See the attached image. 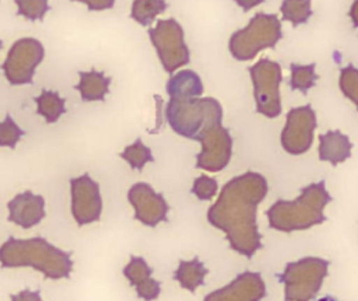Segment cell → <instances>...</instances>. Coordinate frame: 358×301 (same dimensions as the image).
I'll use <instances>...</instances> for the list:
<instances>
[{
    "instance_id": "cell-23",
    "label": "cell",
    "mask_w": 358,
    "mask_h": 301,
    "mask_svg": "<svg viewBox=\"0 0 358 301\" xmlns=\"http://www.w3.org/2000/svg\"><path fill=\"white\" fill-rule=\"evenodd\" d=\"M282 19L292 23L294 27L307 23L313 16L311 0H283L281 8Z\"/></svg>"
},
{
    "instance_id": "cell-5",
    "label": "cell",
    "mask_w": 358,
    "mask_h": 301,
    "mask_svg": "<svg viewBox=\"0 0 358 301\" xmlns=\"http://www.w3.org/2000/svg\"><path fill=\"white\" fill-rule=\"evenodd\" d=\"M220 103L213 98H171L166 109L170 127L178 135L196 140L208 121L222 117Z\"/></svg>"
},
{
    "instance_id": "cell-17",
    "label": "cell",
    "mask_w": 358,
    "mask_h": 301,
    "mask_svg": "<svg viewBox=\"0 0 358 301\" xmlns=\"http://www.w3.org/2000/svg\"><path fill=\"white\" fill-rule=\"evenodd\" d=\"M319 158L321 161H328L334 166L346 161L351 157L353 145L348 136L340 130L328 131L319 136Z\"/></svg>"
},
{
    "instance_id": "cell-2",
    "label": "cell",
    "mask_w": 358,
    "mask_h": 301,
    "mask_svg": "<svg viewBox=\"0 0 358 301\" xmlns=\"http://www.w3.org/2000/svg\"><path fill=\"white\" fill-rule=\"evenodd\" d=\"M71 252L63 251L44 237L21 240L8 237L0 247L1 268L31 267L45 279H69L73 272Z\"/></svg>"
},
{
    "instance_id": "cell-16",
    "label": "cell",
    "mask_w": 358,
    "mask_h": 301,
    "mask_svg": "<svg viewBox=\"0 0 358 301\" xmlns=\"http://www.w3.org/2000/svg\"><path fill=\"white\" fill-rule=\"evenodd\" d=\"M124 275L136 288L138 298L144 300H155L162 292L161 283L151 277L153 270L142 256H131L129 264L124 268Z\"/></svg>"
},
{
    "instance_id": "cell-12",
    "label": "cell",
    "mask_w": 358,
    "mask_h": 301,
    "mask_svg": "<svg viewBox=\"0 0 358 301\" xmlns=\"http://www.w3.org/2000/svg\"><path fill=\"white\" fill-rule=\"evenodd\" d=\"M71 214L79 226L100 221L103 200L100 185L90 174L71 179Z\"/></svg>"
},
{
    "instance_id": "cell-29",
    "label": "cell",
    "mask_w": 358,
    "mask_h": 301,
    "mask_svg": "<svg viewBox=\"0 0 358 301\" xmlns=\"http://www.w3.org/2000/svg\"><path fill=\"white\" fill-rule=\"evenodd\" d=\"M218 189L219 185L216 179L201 175L194 180L191 191L200 201H210L216 196Z\"/></svg>"
},
{
    "instance_id": "cell-31",
    "label": "cell",
    "mask_w": 358,
    "mask_h": 301,
    "mask_svg": "<svg viewBox=\"0 0 358 301\" xmlns=\"http://www.w3.org/2000/svg\"><path fill=\"white\" fill-rule=\"evenodd\" d=\"M265 0H235L236 3L240 6V8H243L244 12H248V10L254 8L255 6H260L261 3H263Z\"/></svg>"
},
{
    "instance_id": "cell-7",
    "label": "cell",
    "mask_w": 358,
    "mask_h": 301,
    "mask_svg": "<svg viewBox=\"0 0 358 301\" xmlns=\"http://www.w3.org/2000/svg\"><path fill=\"white\" fill-rule=\"evenodd\" d=\"M256 101L257 112L268 119H275L282 113L280 84L282 68L279 63L269 59H260L248 68Z\"/></svg>"
},
{
    "instance_id": "cell-18",
    "label": "cell",
    "mask_w": 358,
    "mask_h": 301,
    "mask_svg": "<svg viewBox=\"0 0 358 301\" xmlns=\"http://www.w3.org/2000/svg\"><path fill=\"white\" fill-rule=\"evenodd\" d=\"M80 82L75 89L81 94L84 102H104L105 96L109 94L111 78L105 77L102 71L92 69L90 71H80Z\"/></svg>"
},
{
    "instance_id": "cell-14",
    "label": "cell",
    "mask_w": 358,
    "mask_h": 301,
    "mask_svg": "<svg viewBox=\"0 0 358 301\" xmlns=\"http://www.w3.org/2000/svg\"><path fill=\"white\" fill-rule=\"evenodd\" d=\"M266 296V287L260 273L245 271L231 284L204 298L206 301H259Z\"/></svg>"
},
{
    "instance_id": "cell-32",
    "label": "cell",
    "mask_w": 358,
    "mask_h": 301,
    "mask_svg": "<svg viewBox=\"0 0 358 301\" xmlns=\"http://www.w3.org/2000/svg\"><path fill=\"white\" fill-rule=\"evenodd\" d=\"M349 16H350L355 27L358 29V0H355L352 6H351L350 10H349Z\"/></svg>"
},
{
    "instance_id": "cell-15",
    "label": "cell",
    "mask_w": 358,
    "mask_h": 301,
    "mask_svg": "<svg viewBox=\"0 0 358 301\" xmlns=\"http://www.w3.org/2000/svg\"><path fill=\"white\" fill-rule=\"evenodd\" d=\"M44 206L45 200L42 196L35 195L31 191L19 193L8 203V220L23 229L31 228L45 218Z\"/></svg>"
},
{
    "instance_id": "cell-8",
    "label": "cell",
    "mask_w": 358,
    "mask_h": 301,
    "mask_svg": "<svg viewBox=\"0 0 358 301\" xmlns=\"http://www.w3.org/2000/svg\"><path fill=\"white\" fill-rule=\"evenodd\" d=\"M148 34L168 73L173 75L179 67L189 64V50L185 44V31L176 19H161L149 29Z\"/></svg>"
},
{
    "instance_id": "cell-22",
    "label": "cell",
    "mask_w": 358,
    "mask_h": 301,
    "mask_svg": "<svg viewBox=\"0 0 358 301\" xmlns=\"http://www.w3.org/2000/svg\"><path fill=\"white\" fill-rule=\"evenodd\" d=\"M167 8L165 0H134L130 17L143 27H149Z\"/></svg>"
},
{
    "instance_id": "cell-4",
    "label": "cell",
    "mask_w": 358,
    "mask_h": 301,
    "mask_svg": "<svg viewBox=\"0 0 358 301\" xmlns=\"http://www.w3.org/2000/svg\"><path fill=\"white\" fill-rule=\"evenodd\" d=\"M283 38L281 21L275 14L258 13L243 29L229 38V50L238 61H250L266 48H275Z\"/></svg>"
},
{
    "instance_id": "cell-11",
    "label": "cell",
    "mask_w": 358,
    "mask_h": 301,
    "mask_svg": "<svg viewBox=\"0 0 358 301\" xmlns=\"http://www.w3.org/2000/svg\"><path fill=\"white\" fill-rule=\"evenodd\" d=\"M317 127V115L310 105L292 108L286 115L282 130L281 145L292 155H302L309 151Z\"/></svg>"
},
{
    "instance_id": "cell-21",
    "label": "cell",
    "mask_w": 358,
    "mask_h": 301,
    "mask_svg": "<svg viewBox=\"0 0 358 301\" xmlns=\"http://www.w3.org/2000/svg\"><path fill=\"white\" fill-rule=\"evenodd\" d=\"M37 104V115L45 119L46 124H54L66 112L65 98H60L58 92L42 90L41 94L35 98Z\"/></svg>"
},
{
    "instance_id": "cell-20",
    "label": "cell",
    "mask_w": 358,
    "mask_h": 301,
    "mask_svg": "<svg viewBox=\"0 0 358 301\" xmlns=\"http://www.w3.org/2000/svg\"><path fill=\"white\" fill-rule=\"evenodd\" d=\"M208 273V269L204 267L196 256L193 260H180L178 270L174 272V279L178 281L180 287L187 291L194 292L204 285V279Z\"/></svg>"
},
{
    "instance_id": "cell-27",
    "label": "cell",
    "mask_w": 358,
    "mask_h": 301,
    "mask_svg": "<svg viewBox=\"0 0 358 301\" xmlns=\"http://www.w3.org/2000/svg\"><path fill=\"white\" fill-rule=\"evenodd\" d=\"M338 84L343 94L357 106L358 110V68L349 64L341 69Z\"/></svg>"
},
{
    "instance_id": "cell-28",
    "label": "cell",
    "mask_w": 358,
    "mask_h": 301,
    "mask_svg": "<svg viewBox=\"0 0 358 301\" xmlns=\"http://www.w3.org/2000/svg\"><path fill=\"white\" fill-rule=\"evenodd\" d=\"M25 132L15 123L10 115H6L3 122L0 123V147H8L14 150L17 142L21 140Z\"/></svg>"
},
{
    "instance_id": "cell-10",
    "label": "cell",
    "mask_w": 358,
    "mask_h": 301,
    "mask_svg": "<svg viewBox=\"0 0 358 301\" xmlns=\"http://www.w3.org/2000/svg\"><path fill=\"white\" fill-rule=\"evenodd\" d=\"M44 54L45 50L39 40L31 37L17 40L1 65L4 77L13 86L33 83L36 68L43 61Z\"/></svg>"
},
{
    "instance_id": "cell-9",
    "label": "cell",
    "mask_w": 358,
    "mask_h": 301,
    "mask_svg": "<svg viewBox=\"0 0 358 301\" xmlns=\"http://www.w3.org/2000/svg\"><path fill=\"white\" fill-rule=\"evenodd\" d=\"M196 140L201 145V152L196 156V168L218 172L227 168L231 158L233 138L229 129L223 127L222 117L208 121Z\"/></svg>"
},
{
    "instance_id": "cell-30",
    "label": "cell",
    "mask_w": 358,
    "mask_h": 301,
    "mask_svg": "<svg viewBox=\"0 0 358 301\" xmlns=\"http://www.w3.org/2000/svg\"><path fill=\"white\" fill-rule=\"evenodd\" d=\"M86 4L90 10H110L115 6V0H71Z\"/></svg>"
},
{
    "instance_id": "cell-3",
    "label": "cell",
    "mask_w": 358,
    "mask_h": 301,
    "mask_svg": "<svg viewBox=\"0 0 358 301\" xmlns=\"http://www.w3.org/2000/svg\"><path fill=\"white\" fill-rule=\"evenodd\" d=\"M332 201L325 180L311 183L301 189V195L294 201L278 200L271 206L266 212L269 226L287 233L307 230L327 220L324 210Z\"/></svg>"
},
{
    "instance_id": "cell-6",
    "label": "cell",
    "mask_w": 358,
    "mask_h": 301,
    "mask_svg": "<svg viewBox=\"0 0 358 301\" xmlns=\"http://www.w3.org/2000/svg\"><path fill=\"white\" fill-rule=\"evenodd\" d=\"M330 262L321 258H304L298 262L288 263L282 274L277 275L284 284L285 300L308 301L315 300L327 277Z\"/></svg>"
},
{
    "instance_id": "cell-26",
    "label": "cell",
    "mask_w": 358,
    "mask_h": 301,
    "mask_svg": "<svg viewBox=\"0 0 358 301\" xmlns=\"http://www.w3.org/2000/svg\"><path fill=\"white\" fill-rule=\"evenodd\" d=\"M18 6L17 15L29 21L43 20L50 10L48 0H14Z\"/></svg>"
},
{
    "instance_id": "cell-25",
    "label": "cell",
    "mask_w": 358,
    "mask_h": 301,
    "mask_svg": "<svg viewBox=\"0 0 358 301\" xmlns=\"http://www.w3.org/2000/svg\"><path fill=\"white\" fill-rule=\"evenodd\" d=\"M120 156L129 163L132 170H138V172H142L148 162L155 161L152 151L149 147L145 146L141 138H138L130 146L126 147L125 150L122 152Z\"/></svg>"
},
{
    "instance_id": "cell-19",
    "label": "cell",
    "mask_w": 358,
    "mask_h": 301,
    "mask_svg": "<svg viewBox=\"0 0 358 301\" xmlns=\"http://www.w3.org/2000/svg\"><path fill=\"white\" fill-rule=\"evenodd\" d=\"M167 94L170 98H199L203 94V85L195 71L185 69L170 78L167 83Z\"/></svg>"
},
{
    "instance_id": "cell-1",
    "label": "cell",
    "mask_w": 358,
    "mask_h": 301,
    "mask_svg": "<svg viewBox=\"0 0 358 301\" xmlns=\"http://www.w3.org/2000/svg\"><path fill=\"white\" fill-rule=\"evenodd\" d=\"M267 193L268 184L264 176L244 172L225 183L218 199L208 208V223L225 233L234 251L248 258L263 247L257 210Z\"/></svg>"
},
{
    "instance_id": "cell-13",
    "label": "cell",
    "mask_w": 358,
    "mask_h": 301,
    "mask_svg": "<svg viewBox=\"0 0 358 301\" xmlns=\"http://www.w3.org/2000/svg\"><path fill=\"white\" fill-rule=\"evenodd\" d=\"M127 198L136 212L134 219L145 226L157 227L159 223L168 222L170 206L164 196L157 193L148 183L138 182L132 185Z\"/></svg>"
},
{
    "instance_id": "cell-33",
    "label": "cell",
    "mask_w": 358,
    "mask_h": 301,
    "mask_svg": "<svg viewBox=\"0 0 358 301\" xmlns=\"http://www.w3.org/2000/svg\"><path fill=\"white\" fill-rule=\"evenodd\" d=\"M2 46H3V43H2V40L0 39V50H1Z\"/></svg>"
},
{
    "instance_id": "cell-24",
    "label": "cell",
    "mask_w": 358,
    "mask_h": 301,
    "mask_svg": "<svg viewBox=\"0 0 358 301\" xmlns=\"http://www.w3.org/2000/svg\"><path fill=\"white\" fill-rule=\"evenodd\" d=\"M317 64L313 63L309 65H299L292 63L290 65L292 78H290L289 85L292 90H299L306 96L307 92L315 87L319 75L315 73Z\"/></svg>"
}]
</instances>
